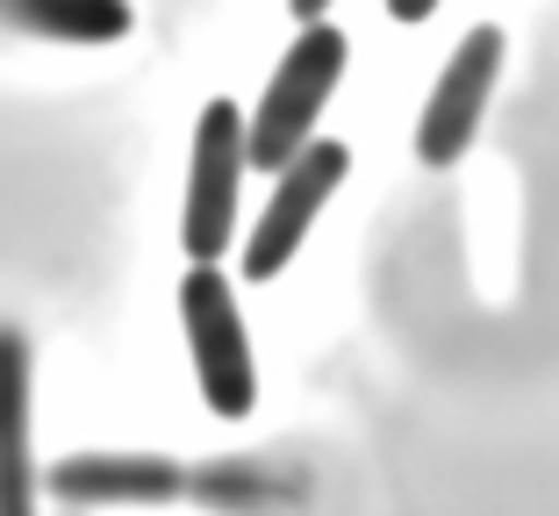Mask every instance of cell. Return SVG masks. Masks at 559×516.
<instances>
[{
    "label": "cell",
    "instance_id": "cell-1",
    "mask_svg": "<svg viewBox=\"0 0 559 516\" xmlns=\"http://www.w3.org/2000/svg\"><path fill=\"white\" fill-rule=\"evenodd\" d=\"M345 58H352V44H345V29H330V22H316V29L295 36V50L280 58L273 86H265V100H259V116L245 122V166H259V172L280 180V172L316 144L309 130L330 108L337 80H345Z\"/></svg>",
    "mask_w": 559,
    "mask_h": 516
},
{
    "label": "cell",
    "instance_id": "cell-2",
    "mask_svg": "<svg viewBox=\"0 0 559 516\" xmlns=\"http://www.w3.org/2000/svg\"><path fill=\"white\" fill-rule=\"evenodd\" d=\"M180 316H187V345H194V373H201V401L215 417L245 423L259 381H251V345H245V316H237V295L215 266H194L180 280Z\"/></svg>",
    "mask_w": 559,
    "mask_h": 516
},
{
    "label": "cell",
    "instance_id": "cell-3",
    "mask_svg": "<svg viewBox=\"0 0 559 516\" xmlns=\"http://www.w3.org/2000/svg\"><path fill=\"white\" fill-rule=\"evenodd\" d=\"M237 172H245V116L237 100H209L194 122V172L180 208V244L194 266H215L237 230Z\"/></svg>",
    "mask_w": 559,
    "mask_h": 516
},
{
    "label": "cell",
    "instance_id": "cell-4",
    "mask_svg": "<svg viewBox=\"0 0 559 516\" xmlns=\"http://www.w3.org/2000/svg\"><path fill=\"white\" fill-rule=\"evenodd\" d=\"M345 172H352V151L337 144V136H316L295 166L280 172V187H273V201H265L259 230H251V244H245V280H273V273L295 259L301 237H309V223L323 216V201L337 194Z\"/></svg>",
    "mask_w": 559,
    "mask_h": 516
},
{
    "label": "cell",
    "instance_id": "cell-5",
    "mask_svg": "<svg viewBox=\"0 0 559 516\" xmlns=\"http://www.w3.org/2000/svg\"><path fill=\"white\" fill-rule=\"evenodd\" d=\"M495 72H502V29L480 22V29H466V44L452 50V65L438 72V86L424 100V122H416V158L424 166H452L474 144L488 94H495Z\"/></svg>",
    "mask_w": 559,
    "mask_h": 516
},
{
    "label": "cell",
    "instance_id": "cell-6",
    "mask_svg": "<svg viewBox=\"0 0 559 516\" xmlns=\"http://www.w3.org/2000/svg\"><path fill=\"white\" fill-rule=\"evenodd\" d=\"M187 473L151 452H72L50 467V495L66 502H173Z\"/></svg>",
    "mask_w": 559,
    "mask_h": 516
},
{
    "label": "cell",
    "instance_id": "cell-7",
    "mask_svg": "<svg viewBox=\"0 0 559 516\" xmlns=\"http://www.w3.org/2000/svg\"><path fill=\"white\" fill-rule=\"evenodd\" d=\"M0 516H36L29 452V337L0 323Z\"/></svg>",
    "mask_w": 559,
    "mask_h": 516
},
{
    "label": "cell",
    "instance_id": "cell-8",
    "mask_svg": "<svg viewBox=\"0 0 559 516\" xmlns=\"http://www.w3.org/2000/svg\"><path fill=\"white\" fill-rule=\"evenodd\" d=\"M8 15L44 29V36H72V44H116V36H130V8H116V0H29V8H8Z\"/></svg>",
    "mask_w": 559,
    "mask_h": 516
},
{
    "label": "cell",
    "instance_id": "cell-9",
    "mask_svg": "<svg viewBox=\"0 0 559 516\" xmlns=\"http://www.w3.org/2000/svg\"><path fill=\"white\" fill-rule=\"evenodd\" d=\"M388 15H395V22H424V15H430V0H395Z\"/></svg>",
    "mask_w": 559,
    "mask_h": 516
}]
</instances>
